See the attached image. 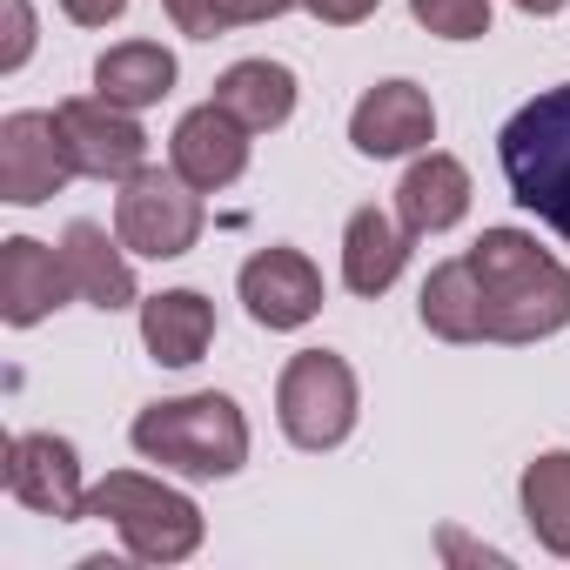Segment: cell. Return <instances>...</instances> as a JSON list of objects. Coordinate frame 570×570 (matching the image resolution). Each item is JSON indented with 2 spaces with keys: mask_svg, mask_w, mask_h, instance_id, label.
I'll return each instance as SVG.
<instances>
[{
  "mask_svg": "<svg viewBox=\"0 0 570 570\" xmlns=\"http://www.w3.org/2000/svg\"><path fill=\"white\" fill-rule=\"evenodd\" d=\"M463 262L476 268L490 343H543L570 330V268L523 228H483Z\"/></svg>",
  "mask_w": 570,
  "mask_h": 570,
  "instance_id": "cell-1",
  "label": "cell"
},
{
  "mask_svg": "<svg viewBox=\"0 0 570 570\" xmlns=\"http://www.w3.org/2000/svg\"><path fill=\"white\" fill-rule=\"evenodd\" d=\"M128 443L141 450V463H161L175 476H235L248 463V416L228 390H195V396H168L148 403L128 423Z\"/></svg>",
  "mask_w": 570,
  "mask_h": 570,
  "instance_id": "cell-2",
  "label": "cell"
},
{
  "mask_svg": "<svg viewBox=\"0 0 570 570\" xmlns=\"http://www.w3.org/2000/svg\"><path fill=\"white\" fill-rule=\"evenodd\" d=\"M497 161H503V181H510L517 208H530L550 235L570 242V81L530 95L503 121Z\"/></svg>",
  "mask_w": 570,
  "mask_h": 570,
  "instance_id": "cell-3",
  "label": "cell"
},
{
  "mask_svg": "<svg viewBox=\"0 0 570 570\" xmlns=\"http://www.w3.org/2000/svg\"><path fill=\"white\" fill-rule=\"evenodd\" d=\"M88 517L115 523V537L135 563H188L202 550V530H208L202 503L148 470H108L88 490Z\"/></svg>",
  "mask_w": 570,
  "mask_h": 570,
  "instance_id": "cell-4",
  "label": "cell"
},
{
  "mask_svg": "<svg viewBox=\"0 0 570 570\" xmlns=\"http://www.w3.org/2000/svg\"><path fill=\"white\" fill-rule=\"evenodd\" d=\"M363 416V383L350 370V356L336 350H296L275 376V423L296 450L323 456V450H343L350 430Z\"/></svg>",
  "mask_w": 570,
  "mask_h": 570,
  "instance_id": "cell-5",
  "label": "cell"
},
{
  "mask_svg": "<svg viewBox=\"0 0 570 570\" xmlns=\"http://www.w3.org/2000/svg\"><path fill=\"white\" fill-rule=\"evenodd\" d=\"M208 228V208H202V188L168 161V168H135L115 195V235L128 242V255L141 262H175L202 242Z\"/></svg>",
  "mask_w": 570,
  "mask_h": 570,
  "instance_id": "cell-6",
  "label": "cell"
},
{
  "mask_svg": "<svg viewBox=\"0 0 570 570\" xmlns=\"http://www.w3.org/2000/svg\"><path fill=\"white\" fill-rule=\"evenodd\" d=\"M235 296H242V309H248L255 330L289 336V330H303V323L323 316V268L303 248H289V242H268V248H255L242 262Z\"/></svg>",
  "mask_w": 570,
  "mask_h": 570,
  "instance_id": "cell-7",
  "label": "cell"
},
{
  "mask_svg": "<svg viewBox=\"0 0 570 570\" xmlns=\"http://www.w3.org/2000/svg\"><path fill=\"white\" fill-rule=\"evenodd\" d=\"M8 497L35 517H55V523H81L88 517V483H81V450L55 430H21L8 436Z\"/></svg>",
  "mask_w": 570,
  "mask_h": 570,
  "instance_id": "cell-8",
  "label": "cell"
},
{
  "mask_svg": "<svg viewBox=\"0 0 570 570\" xmlns=\"http://www.w3.org/2000/svg\"><path fill=\"white\" fill-rule=\"evenodd\" d=\"M68 181H75V161H68L55 108H14L8 121H0V202L41 208Z\"/></svg>",
  "mask_w": 570,
  "mask_h": 570,
  "instance_id": "cell-9",
  "label": "cell"
},
{
  "mask_svg": "<svg viewBox=\"0 0 570 570\" xmlns=\"http://www.w3.org/2000/svg\"><path fill=\"white\" fill-rule=\"evenodd\" d=\"M55 121H61L75 175H88V181H128L135 168H148V135H141L135 108H115L108 95H75V101L55 108Z\"/></svg>",
  "mask_w": 570,
  "mask_h": 570,
  "instance_id": "cell-10",
  "label": "cell"
},
{
  "mask_svg": "<svg viewBox=\"0 0 570 570\" xmlns=\"http://www.w3.org/2000/svg\"><path fill=\"white\" fill-rule=\"evenodd\" d=\"M350 141L370 161L423 155L436 141V101H430V88H416V81H376V88H363V101L350 108Z\"/></svg>",
  "mask_w": 570,
  "mask_h": 570,
  "instance_id": "cell-11",
  "label": "cell"
},
{
  "mask_svg": "<svg viewBox=\"0 0 570 570\" xmlns=\"http://www.w3.org/2000/svg\"><path fill=\"white\" fill-rule=\"evenodd\" d=\"M248 135H255V128H242L222 101H202V108H188V115L175 121L168 161H175L202 195H215V188H228V181L248 175Z\"/></svg>",
  "mask_w": 570,
  "mask_h": 570,
  "instance_id": "cell-12",
  "label": "cell"
},
{
  "mask_svg": "<svg viewBox=\"0 0 570 570\" xmlns=\"http://www.w3.org/2000/svg\"><path fill=\"white\" fill-rule=\"evenodd\" d=\"M68 296H75V282H68L61 248H48L35 235H8V242H0V323H8V330L48 323Z\"/></svg>",
  "mask_w": 570,
  "mask_h": 570,
  "instance_id": "cell-13",
  "label": "cell"
},
{
  "mask_svg": "<svg viewBox=\"0 0 570 570\" xmlns=\"http://www.w3.org/2000/svg\"><path fill=\"white\" fill-rule=\"evenodd\" d=\"M410 242H416V235L403 228V215L363 202V208L343 222V289L363 296V303L390 296V289H396V275L410 268Z\"/></svg>",
  "mask_w": 570,
  "mask_h": 570,
  "instance_id": "cell-14",
  "label": "cell"
},
{
  "mask_svg": "<svg viewBox=\"0 0 570 570\" xmlns=\"http://www.w3.org/2000/svg\"><path fill=\"white\" fill-rule=\"evenodd\" d=\"M61 262H68V282H75V296H81L88 309L115 316V309H135V303H141L128 242L108 235L101 222H68V235H61Z\"/></svg>",
  "mask_w": 570,
  "mask_h": 570,
  "instance_id": "cell-15",
  "label": "cell"
},
{
  "mask_svg": "<svg viewBox=\"0 0 570 570\" xmlns=\"http://www.w3.org/2000/svg\"><path fill=\"white\" fill-rule=\"evenodd\" d=\"M470 195H476L470 168L456 155H443V148H423L396 181V215H403L410 235H443V228H456L470 215Z\"/></svg>",
  "mask_w": 570,
  "mask_h": 570,
  "instance_id": "cell-16",
  "label": "cell"
},
{
  "mask_svg": "<svg viewBox=\"0 0 570 570\" xmlns=\"http://www.w3.org/2000/svg\"><path fill=\"white\" fill-rule=\"evenodd\" d=\"M215 343V303L202 289H161L141 303V350L161 370H195Z\"/></svg>",
  "mask_w": 570,
  "mask_h": 570,
  "instance_id": "cell-17",
  "label": "cell"
},
{
  "mask_svg": "<svg viewBox=\"0 0 570 570\" xmlns=\"http://www.w3.org/2000/svg\"><path fill=\"white\" fill-rule=\"evenodd\" d=\"M416 316L436 343H490V316H483V289H476V268L456 255V262H436L423 296H416Z\"/></svg>",
  "mask_w": 570,
  "mask_h": 570,
  "instance_id": "cell-18",
  "label": "cell"
},
{
  "mask_svg": "<svg viewBox=\"0 0 570 570\" xmlns=\"http://www.w3.org/2000/svg\"><path fill=\"white\" fill-rule=\"evenodd\" d=\"M175 55L161 48V41H115L101 61H95V95H108L115 108H155V101H168L175 95Z\"/></svg>",
  "mask_w": 570,
  "mask_h": 570,
  "instance_id": "cell-19",
  "label": "cell"
},
{
  "mask_svg": "<svg viewBox=\"0 0 570 570\" xmlns=\"http://www.w3.org/2000/svg\"><path fill=\"white\" fill-rule=\"evenodd\" d=\"M215 101L242 121V128H255V135H268V128H282L296 115V75L282 68V61H235L222 81H215Z\"/></svg>",
  "mask_w": 570,
  "mask_h": 570,
  "instance_id": "cell-20",
  "label": "cell"
},
{
  "mask_svg": "<svg viewBox=\"0 0 570 570\" xmlns=\"http://www.w3.org/2000/svg\"><path fill=\"white\" fill-rule=\"evenodd\" d=\"M517 503H523V523L530 537L570 563V450H543L523 463L517 476Z\"/></svg>",
  "mask_w": 570,
  "mask_h": 570,
  "instance_id": "cell-21",
  "label": "cell"
},
{
  "mask_svg": "<svg viewBox=\"0 0 570 570\" xmlns=\"http://www.w3.org/2000/svg\"><path fill=\"white\" fill-rule=\"evenodd\" d=\"M168 21L188 35V41H215V35H235V28H255L268 21L262 0H161Z\"/></svg>",
  "mask_w": 570,
  "mask_h": 570,
  "instance_id": "cell-22",
  "label": "cell"
},
{
  "mask_svg": "<svg viewBox=\"0 0 570 570\" xmlns=\"http://www.w3.org/2000/svg\"><path fill=\"white\" fill-rule=\"evenodd\" d=\"M410 14L436 41H483L490 35V0H410Z\"/></svg>",
  "mask_w": 570,
  "mask_h": 570,
  "instance_id": "cell-23",
  "label": "cell"
},
{
  "mask_svg": "<svg viewBox=\"0 0 570 570\" xmlns=\"http://www.w3.org/2000/svg\"><path fill=\"white\" fill-rule=\"evenodd\" d=\"M35 55V8L28 0H8V48H0V75H21Z\"/></svg>",
  "mask_w": 570,
  "mask_h": 570,
  "instance_id": "cell-24",
  "label": "cell"
},
{
  "mask_svg": "<svg viewBox=\"0 0 570 570\" xmlns=\"http://www.w3.org/2000/svg\"><path fill=\"white\" fill-rule=\"evenodd\" d=\"M383 8V0H303V14H316L323 28H356Z\"/></svg>",
  "mask_w": 570,
  "mask_h": 570,
  "instance_id": "cell-25",
  "label": "cell"
},
{
  "mask_svg": "<svg viewBox=\"0 0 570 570\" xmlns=\"http://www.w3.org/2000/svg\"><path fill=\"white\" fill-rule=\"evenodd\" d=\"M61 14H68L75 28H108V21L128 14V0H61Z\"/></svg>",
  "mask_w": 570,
  "mask_h": 570,
  "instance_id": "cell-26",
  "label": "cell"
},
{
  "mask_svg": "<svg viewBox=\"0 0 570 570\" xmlns=\"http://www.w3.org/2000/svg\"><path fill=\"white\" fill-rule=\"evenodd\" d=\"M517 8H523V14H537V21H543V14H563V8H570V0H517Z\"/></svg>",
  "mask_w": 570,
  "mask_h": 570,
  "instance_id": "cell-27",
  "label": "cell"
}]
</instances>
